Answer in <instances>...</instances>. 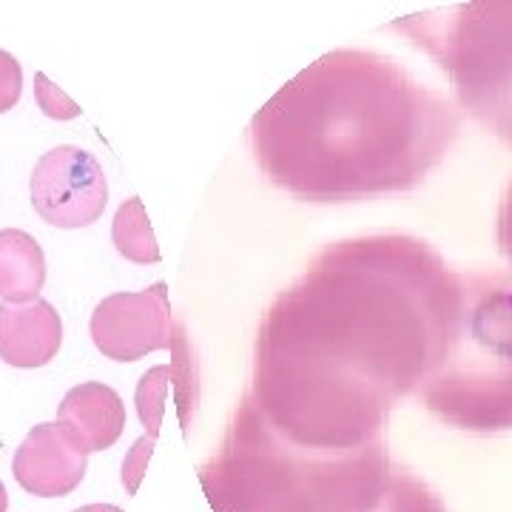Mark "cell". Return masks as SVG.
I'll return each instance as SVG.
<instances>
[{"mask_svg":"<svg viewBox=\"0 0 512 512\" xmlns=\"http://www.w3.org/2000/svg\"><path fill=\"white\" fill-rule=\"evenodd\" d=\"M450 74L458 103L512 146V0H478L450 12L390 23Z\"/></svg>","mask_w":512,"mask_h":512,"instance_id":"5b68a950","label":"cell"},{"mask_svg":"<svg viewBox=\"0 0 512 512\" xmlns=\"http://www.w3.org/2000/svg\"><path fill=\"white\" fill-rule=\"evenodd\" d=\"M498 245L512 262V183L507 188V197L501 202V214H498Z\"/></svg>","mask_w":512,"mask_h":512,"instance_id":"e0dca14e","label":"cell"},{"mask_svg":"<svg viewBox=\"0 0 512 512\" xmlns=\"http://www.w3.org/2000/svg\"><path fill=\"white\" fill-rule=\"evenodd\" d=\"M111 239H114L117 254L126 256L128 262H137V265L160 262V245L154 239V231H151V222H148L140 197H128L117 208L114 225H111Z\"/></svg>","mask_w":512,"mask_h":512,"instance_id":"7c38bea8","label":"cell"},{"mask_svg":"<svg viewBox=\"0 0 512 512\" xmlns=\"http://www.w3.org/2000/svg\"><path fill=\"white\" fill-rule=\"evenodd\" d=\"M151 444H154V439L137 441L134 453H131V458L126 461V467H123V481H128V490H131V493L137 490V481H140V476H143L146 458L151 456Z\"/></svg>","mask_w":512,"mask_h":512,"instance_id":"2e32d148","label":"cell"},{"mask_svg":"<svg viewBox=\"0 0 512 512\" xmlns=\"http://www.w3.org/2000/svg\"><path fill=\"white\" fill-rule=\"evenodd\" d=\"M89 453L57 421L37 424L15 453V478L26 493L40 498L69 495L86 476Z\"/></svg>","mask_w":512,"mask_h":512,"instance_id":"ba28073f","label":"cell"},{"mask_svg":"<svg viewBox=\"0 0 512 512\" xmlns=\"http://www.w3.org/2000/svg\"><path fill=\"white\" fill-rule=\"evenodd\" d=\"M46 282V256L37 239L20 228L0 231V299L12 305L35 302Z\"/></svg>","mask_w":512,"mask_h":512,"instance_id":"8fae6325","label":"cell"},{"mask_svg":"<svg viewBox=\"0 0 512 512\" xmlns=\"http://www.w3.org/2000/svg\"><path fill=\"white\" fill-rule=\"evenodd\" d=\"M6 507H9V495H6V487L0 481V512H6Z\"/></svg>","mask_w":512,"mask_h":512,"instance_id":"d6986e66","label":"cell"},{"mask_svg":"<svg viewBox=\"0 0 512 512\" xmlns=\"http://www.w3.org/2000/svg\"><path fill=\"white\" fill-rule=\"evenodd\" d=\"M200 481L214 512H447L421 478L390 461L384 441L299 447L262 419L248 393Z\"/></svg>","mask_w":512,"mask_h":512,"instance_id":"3957f363","label":"cell"},{"mask_svg":"<svg viewBox=\"0 0 512 512\" xmlns=\"http://www.w3.org/2000/svg\"><path fill=\"white\" fill-rule=\"evenodd\" d=\"M458 126V111L393 57L333 49L256 111L251 151L296 200L362 202L419 188Z\"/></svg>","mask_w":512,"mask_h":512,"instance_id":"7a4b0ae2","label":"cell"},{"mask_svg":"<svg viewBox=\"0 0 512 512\" xmlns=\"http://www.w3.org/2000/svg\"><path fill=\"white\" fill-rule=\"evenodd\" d=\"M461 305L464 279L421 239L333 242L262 316L248 396L299 447L384 441L393 402L444 359Z\"/></svg>","mask_w":512,"mask_h":512,"instance_id":"6da1fadb","label":"cell"},{"mask_svg":"<svg viewBox=\"0 0 512 512\" xmlns=\"http://www.w3.org/2000/svg\"><path fill=\"white\" fill-rule=\"evenodd\" d=\"M20 92H23V69L18 57L0 49V114L18 106Z\"/></svg>","mask_w":512,"mask_h":512,"instance_id":"9a60e30c","label":"cell"},{"mask_svg":"<svg viewBox=\"0 0 512 512\" xmlns=\"http://www.w3.org/2000/svg\"><path fill=\"white\" fill-rule=\"evenodd\" d=\"M29 188L37 217L63 231L97 222L109 202L103 165L80 146H57L43 154Z\"/></svg>","mask_w":512,"mask_h":512,"instance_id":"8992f818","label":"cell"},{"mask_svg":"<svg viewBox=\"0 0 512 512\" xmlns=\"http://www.w3.org/2000/svg\"><path fill=\"white\" fill-rule=\"evenodd\" d=\"M35 100L40 111L46 117H52V120H74V117L83 114V109L74 103L72 97H66L46 74L40 72L35 74Z\"/></svg>","mask_w":512,"mask_h":512,"instance_id":"5bb4252c","label":"cell"},{"mask_svg":"<svg viewBox=\"0 0 512 512\" xmlns=\"http://www.w3.org/2000/svg\"><path fill=\"white\" fill-rule=\"evenodd\" d=\"M171 373H174L171 367H154V370H148L146 376L140 379V387H137V410H140V419H143L146 430L151 433V439H157V433H160L165 387H168L165 379Z\"/></svg>","mask_w":512,"mask_h":512,"instance_id":"4fadbf2b","label":"cell"},{"mask_svg":"<svg viewBox=\"0 0 512 512\" xmlns=\"http://www.w3.org/2000/svg\"><path fill=\"white\" fill-rule=\"evenodd\" d=\"M74 512H123L120 507H111V504H89V507H80Z\"/></svg>","mask_w":512,"mask_h":512,"instance_id":"ac0fdd59","label":"cell"},{"mask_svg":"<svg viewBox=\"0 0 512 512\" xmlns=\"http://www.w3.org/2000/svg\"><path fill=\"white\" fill-rule=\"evenodd\" d=\"M419 396L458 430H512V276L464 279L453 342Z\"/></svg>","mask_w":512,"mask_h":512,"instance_id":"277c9868","label":"cell"},{"mask_svg":"<svg viewBox=\"0 0 512 512\" xmlns=\"http://www.w3.org/2000/svg\"><path fill=\"white\" fill-rule=\"evenodd\" d=\"M57 424L83 444L86 453L109 450L126 430V404L103 382H83L57 407Z\"/></svg>","mask_w":512,"mask_h":512,"instance_id":"30bf717a","label":"cell"},{"mask_svg":"<svg viewBox=\"0 0 512 512\" xmlns=\"http://www.w3.org/2000/svg\"><path fill=\"white\" fill-rule=\"evenodd\" d=\"M63 345V322L52 302L35 299L26 305L0 302V359L6 365H49Z\"/></svg>","mask_w":512,"mask_h":512,"instance_id":"9c48e42d","label":"cell"},{"mask_svg":"<svg viewBox=\"0 0 512 512\" xmlns=\"http://www.w3.org/2000/svg\"><path fill=\"white\" fill-rule=\"evenodd\" d=\"M92 342L106 359L137 362L154 350H174L177 328L171 322L168 285L148 291L106 296L92 313Z\"/></svg>","mask_w":512,"mask_h":512,"instance_id":"52a82bcc","label":"cell"}]
</instances>
